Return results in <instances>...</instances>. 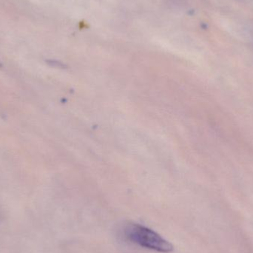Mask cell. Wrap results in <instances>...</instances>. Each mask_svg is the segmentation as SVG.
I'll list each match as a JSON object with an SVG mask.
<instances>
[{"instance_id": "obj_1", "label": "cell", "mask_w": 253, "mask_h": 253, "mask_svg": "<svg viewBox=\"0 0 253 253\" xmlns=\"http://www.w3.org/2000/svg\"><path fill=\"white\" fill-rule=\"evenodd\" d=\"M125 237L141 248L159 253L172 252L173 247L156 232L141 224L129 223L124 228Z\"/></svg>"}]
</instances>
